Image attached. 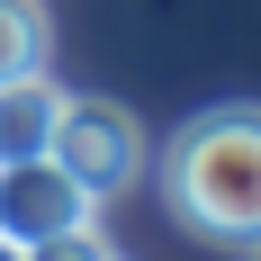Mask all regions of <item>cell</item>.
<instances>
[{
    "label": "cell",
    "instance_id": "2",
    "mask_svg": "<svg viewBox=\"0 0 261 261\" xmlns=\"http://www.w3.org/2000/svg\"><path fill=\"white\" fill-rule=\"evenodd\" d=\"M99 198L54 153H0V252H99Z\"/></svg>",
    "mask_w": 261,
    "mask_h": 261
},
{
    "label": "cell",
    "instance_id": "4",
    "mask_svg": "<svg viewBox=\"0 0 261 261\" xmlns=\"http://www.w3.org/2000/svg\"><path fill=\"white\" fill-rule=\"evenodd\" d=\"M54 108H63V90L45 81V63L18 72V81H0V153H45Z\"/></svg>",
    "mask_w": 261,
    "mask_h": 261
},
{
    "label": "cell",
    "instance_id": "1",
    "mask_svg": "<svg viewBox=\"0 0 261 261\" xmlns=\"http://www.w3.org/2000/svg\"><path fill=\"white\" fill-rule=\"evenodd\" d=\"M162 198L189 234L261 252V108L225 99L198 108L180 135H171V162H162Z\"/></svg>",
    "mask_w": 261,
    "mask_h": 261
},
{
    "label": "cell",
    "instance_id": "5",
    "mask_svg": "<svg viewBox=\"0 0 261 261\" xmlns=\"http://www.w3.org/2000/svg\"><path fill=\"white\" fill-rule=\"evenodd\" d=\"M45 63V9L36 0H0V81Z\"/></svg>",
    "mask_w": 261,
    "mask_h": 261
},
{
    "label": "cell",
    "instance_id": "3",
    "mask_svg": "<svg viewBox=\"0 0 261 261\" xmlns=\"http://www.w3.org/2000/svg\"><path fill=\"white\" fill-rule=\"evenodd\" d=\"M45 153L63 162L99 207H108V198H126V189L144 180V126H135L117 99H63V108H54Z\"/></svg>",
    "mask_w": 261,
    "mask_h": 261
}]
</instances>
